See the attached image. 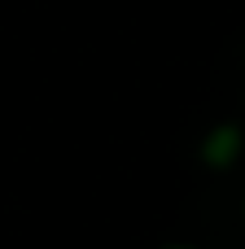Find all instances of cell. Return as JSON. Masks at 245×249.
Masks as SVG:
<instances>
[{"label":"cell","mask_w":245,"mask_h":249,"mask_svg":"<svg viewBox=\"0 0 245 249\" xmlns=\"http://www.w3.org/2000/svg\"><path fill=\"white\" fill-rule=\"evenodd\" d=\"M241 127H232V123H224V127H215L210 136H206V144H202V158L210 162V166H232L237 162V153H241Z\"/></svg>","instance_id":"obj_1"},{"label":"cell","mask_w":245,"mask_h":249,"mask_svg":"<svg viewBox=\"0 0 245 249\" xmlns=\"http://www.w3.org/2000/svg\"><path fill=\"white\" fill-rule=\"evenodd\" d=\"M167 249H193V245H167Z\"/></svg>","instance_id":"obj_2"}]
</instances>
